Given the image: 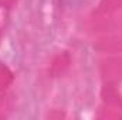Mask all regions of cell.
I'll return each instance as SVG.
<instances>
[{"label":"cell","mask_w":122,"mask_h":120,"mask_svg":"<svg viewBox=\"0 0 122 120\" xmlns=\"http://www.w3.org/2000/svg\"><path fill=\"white\" fill-rule=\"evenodd\" d=\"M64 1H67V3H74V0H64Z\"/></svg>","instance_id":"cell-1"}]
</instances>
